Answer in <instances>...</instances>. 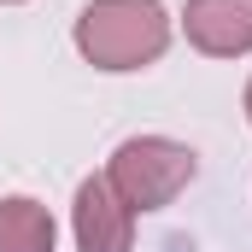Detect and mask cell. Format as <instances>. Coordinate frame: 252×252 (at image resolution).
<instances>
[{
	"label": "cell",
	"instance_id": "obj_6",
	"mask_svg": "<svg viewBox=\"0 0 252 252\" xmlns=\"http://www.w3.org/2000/svg\"><path fill=\"white\" fill-rule=\"evenodd\" d=\"M247 118H252V82H247Z\"/></svg>",
	"mask_w": 252,
	"mask_h": 252
},
{
	"label": "cell",
	"instance_id": "obj_2",
	"mask_svg": "<svg viewBox=\"0 0 252 252\" xmlns=\"http://www.w3.org/2000/svg\"><path fill=\"white\" fill-rule=\"evenodd\" d=\"M193 147L182 141H164V135H141V141H124L106 164V182L124 199L129 211H158L170 205L176 193L193 182Z\"/></svg>",
	"mask_w": 252,
	"mask_h": 252
},
{
	"label": "cell",
	"instance_id": "obj_1",
	"mask_svg": "<svg viewBox=\"0 0 252 252\" xmlns=\"http://www.w3.org/2000/svg\"><path fill=\"white\" fill-rule=\"evenodd\" d=\"M170 18L158 0H94L76 18V47L100 70H141L164 53Z\"/></svg>",
	"mask_w": 252,
	"mask_h": 252
},
{
	"label": "cell",
	"instance_id": "obj_4",
	"mask_svg": "<svg viewBox=\"0 0 252 252\" xmlns=\"http://www.w3.org/2000/svg\"><path fill=\"white\" fill-rule=\"evenodd\" d=\"M188 41L199 53H252V0H188Z\"/></svg>",
	"mask_w": 252,
	"mask_h": 252
},
{
	"label": "cell",
	"instance_id": "obj_5",
	"mask_svg": "<svg viewBox=\"0 0 252 252\" xmlns=\"http://www.w3.org/2000/svg\"><path fill=\"white\" fill-rule=\"evenodd\" d=\"M0 252H53V217L35 199H0Z\"/></svg>",
	"mask_w": 252,
	"mask_h": 252
},
{
	"label": "cell",
	"instance_id": "obj_3",
	"mask_svg": "<svg viewBox=\"0 0 252 252\" xmlns=\"http://www.w3.org/2000/svg\"><path fill=\"white\" fill-rule=\"evenodd\" d=\"M129 223H135V211L112 193L106 176H88L76 188V241H82V252H129Z\"/></svg>",
	"mask_w": 252,
	"mask_h": 252
}]
</instances>
